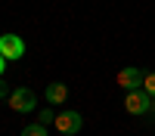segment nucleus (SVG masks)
Instances as JSON below:
<instances>
[{
	"mask_svg": "<svg viewBox=\"0 0 155 136\" xmlns=\"http://www.w3.org/2000/svg\"><path fill=\"white\" fill-rule=\"evenodd\" d=\"M65 99H68V87H65V84H50V87H47V102L62 105Z\"/></svg>",
	"mask_w": 155,
	"mask_h": 136,
	"instance_id": "6",
	"label": "nucleus"
},
{
	"mask_svg": "<svg viewBox=\"0 0 155 136\" xmlns=\"http://www.w3.org/2000/svg\"><path fill=\"white\" fill-rule=\"evenodd\" d=\"M22 136H47V127L44 124H31V127H25Z\"/></svg>",
	"mask_w": 155,
	"mask_h": 136,
	"instance_id": "7",
	"label": "nucleus"
},
{
	"mask_svg": "<svg viewBox=\"0 0 155 136\" xmlns=\"http://www.w3.org/2000/svg\"><path fill=\"white\" fill-rule=\"evenodd\" d=\"M0 53L6 56V62L9 59L16 62V59L25 56V40H22L19 34H0Z\"/></svg>",
	"mask_w": 155,
	"mask_h": 136,
	"instance_id": "4",
	"label": "nucleus"
},
{
	"mask_svg": "<svg viewBox=\"0 0 155 136\" xmlns=\"http://www.w3.org/2000/svg\"><path fill=\"white\" fill-rule=\"evenodd\" d=\"M9 108L19 111V115H28V111L37 108V99H34V93L28 87H16V90L9 93Z\"/></svg>",
	"mask_w": 155,
	"mask_h": 136,
	"instance_id": "2",
	"label": "nucleus"
},
{
	"mask_svg": "<svg viewBox=\"0 0 155 136\" xmlns=\"http://www.w3.org/2000/svg\"><path fill=\"white\" fill-rule=\"evenodd\" d=\"M3 96H6V84L0 81V99H3Z\"/></svg>",
	"mask_w": 155,
	"mask_h": 136,
	"instance_id": "11",
	"label": "nucleus"
},
{
	"mask_svg": "<svg viewBox=\"0 0 155 136\" xmlns=\"http://www.w3.org/2000/svg\"><path fill=\"white\" fill-rule=\"evenodd\" d=\"M124 111L127 115H155V96H149L146 90H127Z\"/></svg>",
	"mask_w": 155,
	"mask_h": 136,
	"instance_id": "1",
	"label": "nucleus"
},
{
	"mask_svg": "<svg viewBox=\"0 0 155 136\" xmlns=\"http://www.w3.org/2000/svg\"><path fill=\"white\" fill-rule=\"evenodd\" d=\"M143 90H146L149 96H155V71H149L146 77H143Z\"/></svg>",
	"mask_w": 155,
	"mask_h": 136,
	"instance_id": "8",
	"label": "nucleus"
},
{
	"mask_svg": "<svg viewBox=\"0 0 155 136\" xmlns=\"http://www.w3.org/2000/svg\"><path fill=\"white\" fill-rule=\"evenodd\" d=\"M3 71H6V56L0 53V74H3Z\"/></svg>",
	"mask_w": 155,
	"mask_h": 136,
	"instance_id": "10",
	"label": "nucleus"
},
{
	"mask_svg": "<svg viewBox=\"0 0 155 136\" xmlns=\"http://www.w3.org/2000/svg\"><path fill=\"white\" fill-rule=\"evenodd\" d=\"M53 121H56V115H53V108H44L41 115H37V124H44V127H47V124H53Z\"/></svg>",
	"mask_w": 155,
	"mask_h": 136,
	"instance_id": "9",
	"label": "nucleus"
},
{
	"mask_svg": "<svg viewBox=\"0 0 155 136\" xmlns=\"http://www.w3.org/2000/svg\"><path fill=\"white\" fill-rule=\"evenodd\" d=\"M56 130L59 133H65V136H74L78 130L84 127V118H81V111H74V108H65V111H59L56 115Z\"/></svg>",
	"mask_w": 155,
	"mask_h": 136,
	"instance_id": "3",
	"label": "nucleus"
},
{
	"mask_svg": "<svg viewBox=\"0 0 155 136\" xmlns=\"http://www.w3.org/2000/svg\"><path fill=\"white\" fill-rule=\"evenodd\" d=\"M143 77H146V74L140 68L127 65V68H121L118 74H115V84H118L121 90H140V87H143Z\"/></svg>",
	"mask_w": 155,
	"mask_h": 136,
	"instance_id": "5",
	"label": "nucleus"
}]
</instances>
